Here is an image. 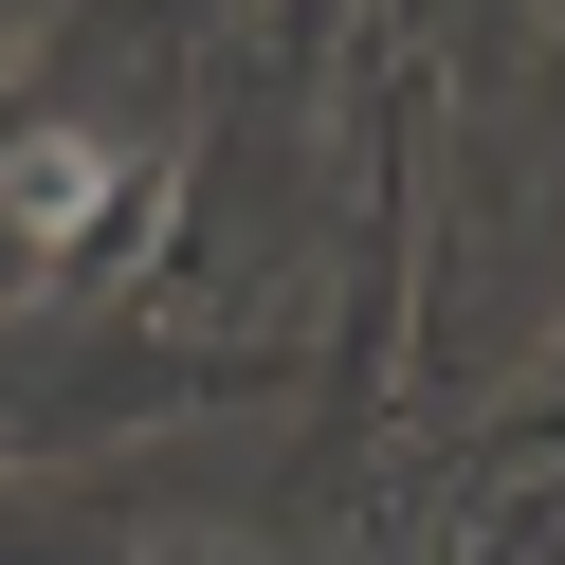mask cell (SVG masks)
Returning <instances> with one entry per match:
<instances>
[{
  "instance_id": "1",
  "label": "cell",
  "mask_w": 565,
  "mask_h": 565,
  "mask_svg": "<svg viewBox=\"0 0 565 565\" xmlns=\"http://www.w3.org/2000/svg\"><path fill=\"white\" fill-rule=\"evenodd\" d=\"M0 201H19V237H92L110 220V147L92 128H19L0 147Z\"/></svg>"
}]
</instances>
